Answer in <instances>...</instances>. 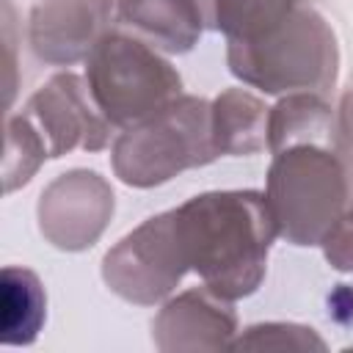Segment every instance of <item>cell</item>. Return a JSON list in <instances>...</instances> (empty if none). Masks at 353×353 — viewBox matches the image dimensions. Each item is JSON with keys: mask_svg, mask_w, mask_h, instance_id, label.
Returning a JSON list of instances; mask_svg holds the SVG:
<instances>
[{"mask_svg": "<svg viewBox=\"0 0 353 353\" xmlns=\"http://www.w3.org/2000/svg\"><path fill=\"white\" fill-rule=\"evenodd\" d=\"M47 157L50 152H47L44 135L39 132V127L25 113L8 116L6 154H3V190L14 193L17 188L28 185Z\"/></svg>", "mask_w": 353, "mask_h": 353, "instance_id": "2e32d148", "label": "cell"}, {"mask_svg": "<svg viewBox=\"0 0 353 353\" xmlns=\"http://www.w3.org/2000/svg\"><path fill=\"white\" fill-rule=\"evenodd\" d=\"M212 141L221 154L245 157L268 149L270 108L248 88H226L212 102Z\"/></svg>", "mask_w": 353, "mask_h": 353, "instance_id": "7c38bea8", "label": "cell"}, {"mask_svg": "<svg viewBox=\"0 0 353 353\" xmlns=\"http://www.w3.org/2000/svg\"><path fill=\"white\" fill-rule=\"evenodd\" d=\"M116 30V0H39L28 17L33 55L52 66H72Z\"/></svg>", "mask_w": 353, "mask_h": 353, "instance_id": "9c48e42d", "label": "cell"}, {"mask_svg": "<svg viewBox=\"0 0 353 353\" xmlns=\"http://www.w3.org/2000/svg\"><path fill=\"white\" fill-rule=\"evenodd\" d=\"M207 22L204 0H116V28L160 52H190Z\"/></svg>", "mask_w": 353, "mask_h": 353, "instance_id": "8fae6325", "label": "cell"}, {"mask_svg": "<svg viewBox=\"0 0 353 353\" xmlns=\"http://www.w3.org/2000/svg\"><path fill=\"white\" fill-rule=\"evenodd\" d=\"M229 350H325V339L301 323H256L237 334Z\"/></svg>", "mask_w": 353, "mask_h": 353, "instance_id": "e0dca14e", "label": "cell"}, {"mask_svg": "<svg viewBox=\"0 0 353 353\" xmlns=\"http://www.w3.org/2000/svg\"><path fill=\"white\" fill-rule=\"evenodd\" d=\"M229 72L270 97L320 94L339 77V44L328 19L312 6H298L279 28L251 41H226Z\"/></svg>", "mask_w": 353, "mask_h": 353, "instance_id": "7a4b0ae2", "label": "cell"}, {"mask_svg": "<svg viewBox=\"0 0 353 353\" xmlns=\"http://www.w3.org/2000/svg\"><path fill=\"white\" fill-rule=\"evenodd\" d=\"M22 113L44 135L52 160L74 149L102 152L113 135V124L99 113L85 77L74 72L52 74L28 97Z\"/></svg>", "mask_w": 353, "mask_h": 353, "instance_id": "ba28073f", "label": "cell"}, {"mask_svg": "<svg viewBox=\"0 0 353 353\" xmlns=\"http://www.w3.org/2000/svg\"><path fill=\"white\" fill-rule=\"evenodd\" d=\"M188 270L174 232V210L146 218L102 256V281L113 295L135 306L171 298Z\"/></svg>", "mask_w": 353, "mask_h": 353, "instance_id": "8992f818", "label": "cell"}, {"mask_svg": "<svg viewBox=\"0 0 353 353\" xmlns=\"http://www.w3.org/2000/svg\"><path fill=\"white\" fill-rule=\"evenodd\" d=\"M336 152L353 163V88L339 97L336 108Z\"/></svg>", "mask_w": 353, "mask_h": 353, "instance_id": "d6986e66", "label": "cell"}, {"mask_svg": "<svg viewBox=\"0 0 353 353\" xmlns=\"http://www.w3.org/2000/svg\"><path fill=\"white\" fill-rule=\"evenodd\" d=\"M221 157L212 141V105L204 97L182 94L154 116L119 132L110 149L113 174L130 188H154L188 168Z\"/></svg>", "mask_w": 353, "mask_h": 353, "instance_id": "277c9868", "label": "cell"}, {"mask_svg": "<svg viewBox=\"0 0 353 353\" xmlns=\"http://www.w3.org/2000/svg\"><path fill=\"white\" fill-rule=\"evenodd\" d=\"M174 232L188 268L221 298L240 301L259 290L268 251L279 237L259 190H207L174 207Z\"/></svg>", "mask_w": 353, "mask_h": 353, "instance_id": "6da1fadb", "label": "cell"}, {"mask_svg": "<svg viewBox=\"0 0 353 353\" xmlns=\"http://www.w3.org/2000/svg\"><path fill=\"white\" fill-rule=\"evenodd\" d=\"M116 210L110 182L91 168L58 174L39 196L36 221L41 237L58 251H85L108 229Z\"/></svg>", "mask_w": 353, "mask_h": 353, "instance_id": "52a82bcc", "label": "cell"}, {"mask_svg": "<svg viewBox=\"0 0 353 353\" xmlns=\"http://www.w3.org/2000/svg\"><path fill=\"white\" fill-rule=\"evenodd\" d=\"M298 143H325L336 149V113L320 94H284L268 113V149L276 154Z\"/></svg>", "mask_w": 353, "mask_h": 353, "instance_id": "4fadbf2b", "label": "cell"}, {"mask_svg": "<svg viewBox=\"0 0 353 353\" xmlns=\"http://www.w3.org/2000/svg\"><path fill=\"white\" fill-rule=\"evenodd\" d=\"M265 199L279 237L298 248L320 245L353 199L347 160L325 143H298L273 154Z\"/></svg>", "mask_w": 353, "mask_h": 353, "instance_id": "3957f363", "label": "cell"}, {"mask_svg": "<svg viewBox=\"0 0 353 353\" xmlns=\"http://www.w3.org/2000/svg\"><path fill=\"white\" fill-rule=\"evenodd\" d=\"M303 0H207V22L226 41H251L279 28Z\"/></svg>", "mask_w": 353, "mask_h": 353, "instance_id": "9a60e30c", "label": "cell"}, {"mask_svg": "<svg viewBox=\"0 0 353 353\" xmlns=\"http://www.w3.org/2000/svg\"><path fill=\"white\" fill-rule=\"evenodd\" d=\"M47 320V292L41 279L17 265H6L0 276V331L3 345H33Z\"/></svg>", "mask_w": 353, "mask_h": 353, "instance_id": "5bb4252c", "label": "cell"}, {"mask_svg": "<svg viewBox=\"0 0 353 353\" xmlns=\"http://www.w3.org/2000/svg\"><path fill=\"white\" fill-rule=\"evenodd\" d=\"M325 262L339 273H353V204L334 223V229L320 243Z\"/></svg>", "mask_w": 353, "mask_h": 353, "instance_id": "ac0fdd59", "label": "cell"}, {"mask_svg": "<svg viewBox=\"0 0 353 353\" xmlns=\"http://www.w3.org/2000/svg\"><path fill=\"white\" fill-rule=\"evenodd\" d=\"M237 336V312L232 301L207 284L165 298L152 320V342L163 353L226 350Z\"/></svg>", "mask_w": 353, "mask_h": 353, "instance_id": "30bf717a", "label": "cell"}, {"mask_svg": "<svg viewBox=\"0 0 353 353\" xmlns=\"http://www.w3.org/2000/svg\"><path fill=\"white\" fill-rule=\"evenodd\" d=\"M85 83L99 113L119 130L141 124L176 97L182 77L160 50L116 28L83 61Z\"/></svg>", "mask_w": 353, "mask_h": 353, "instance_id": "5b68a950", "label": "cell"}]
</instances>
